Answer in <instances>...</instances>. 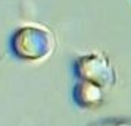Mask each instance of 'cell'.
<instances>
[{
  "instance_id": "cell-1",
  "label": "cell",
  "mask_w": 131,
  "mask_h": 126,
  "mask_svg": "<svg viewBox=\"0 0 131 126\" xmlns=\"http://www.w3.org/2000/svg\"><path fill=\"white\" fill-rule=\"evenodd\" d=\"M56 41L53 32L37 24L19 26L10 37V51L24 62H41L53 53Z\"/></svg>"
},
{
  "instance_id": "cell-2",
  "label": "cell",
  "mask_w": 131,
  "mask_h": 126,
  "mask_svg": "<svg viewBox=\"0 0 131 126\" xmlns=\"http://www.w3.org/2000/svg\"><path fill=\"white\" fill-rule=\"evenodd\" d=\"M74 72L80 81L96 84L103 90L111 88L116 81L112 65L99 51L78 56L74 63Z\"/></svg>"
},
{
  "instance_id": "cell-3",
  "label": "cell",
  "mask_w": 131,
  "mask_h": 126,
  "mask_svg": "<svg viewBox=\"0 0 131 126\" xmlns=\"http://www.w3.org/2000/svg\"><path fill=\"white\" fill-rule=\"evenodd\" d=\"M72 98L75 104L81 108L97 107L103 101V88L96 84L78 79V82L74 85L72 90Z\"/></svg>"
}]
</instances>
